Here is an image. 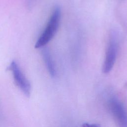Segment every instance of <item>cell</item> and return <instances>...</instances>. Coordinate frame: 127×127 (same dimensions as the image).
<instances>
[{"label": "cell", "mask_w": 127, "mask_h": 127, "mask_svg": "<svg viewBox=\"0 0 127 127\" xmlns=\"http://www.w3.org/2000/svg\"><path fill=\"white\" fill-rule=\"evenodd\" d=\"M61 17V9L59 6H56L51 14L46 26L36 41L35 48L44 47L54 37L59 27Z\"/></svg>", "instance_id": "cell-1"}, {"label": "cell", "mask_w": 127, "mask_h": 127, "mask_svg": "<svg viewBox=\"0 0 127 127\" xmlns=\"http://www.w3.org/2000/svg\"><path fill=\"white\" fill-rule=\"evenodd\" d=\"M119 45V34L114 29L111 30L107 44L105 56L103 64L102 71L109 73L113 68L116 61Z\"/></svg>", "instance_id": "cell-2"}, {"label": "cell", "mask_w": 127, "mask_h": 127, "mask_svg": "<svg viewBox=\"0 0 127 127\" xmlns=\"http://www.w3.org/2000/svg\"><path fill=\"white\" fill-rule=\"evenodd\" d=\"M109 107L118 127H127V110L123 103L112 97L109 100Z\"/></svg>", "instance_id": "cell-3"}, {"label": "cell", "mask_w": 127, "mask_h": 127, "mask_svg": "<svg viewBox=\"0 0 127 127\" xmlns=\"http://www.w3.org/2000/svg\"><path fill=\"white\" fill-rule=\"evenodd\" d=\"M9 69L12 72L16 85L25 95L29 96L30 95L31 88L30 83L21 71L17 63L15 61L11 62Z\"/></svg>", "instance_id": "cell-4"}, {"label": "cell", "mask_w": 127, "mask_h": 127, "mask_svg": "<svg viewBox=\"0 0 127 127\" xmlns=\"http://www.w3.org/2000/svg\"><path fill=\"white\" fill-rule=\"evenodd\" d=\"M43 48L42 55L46 68L50 75L54 77L57 74V71L53 58L48 49L44 47Z\"/></svg>", "instance_id": "cell-5"}, {"label": "cell", "mask_w": 127, "mask_h": 127, "mask_svg": "<svg viewBox=\"0 0 127 127\" xmlns=\"http://www.w3.org/2000/svg\"><path fill=\"white\" fill-rule=\"evenodd\" d=\"M82 127H101L98 124H89L88 123H84L82 125Z\"/></svg>", "instance_id": "cell-6"}, {"label": "cell", "mask_w": 127, "mask_h": 127, "mask_svg": "<svg viewBox=\"0 0 127 127\" xmlns=\"http://www.w3.org/2000/svg\"><path fill=\"white\" fill-rule=\"evenodd\" d=\"M36 0H26V2L27 3V5L29 6H31L34 3Z\"/></svg>", "instance_id": "cell-7"}]
</instances>
